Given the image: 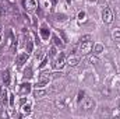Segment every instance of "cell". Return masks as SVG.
<instances>
[{
  "instance_id": "6da1fadb",
  "label": "cell",
  "mask_w": 120,
  "mask_h": 119,
  "mask_svg": "<svg viewBox=\"0 0 120 119\" xmlns=\"http://www.w3.org/2000/svg\"><path fill=\"white\" fill-rule=\"evenodd\" d=\"M92 49V42L91 41H87V42H80L78 45V52L80 55H88Z\"/></svg>"
},
{
  "instance_id": "7a4b0ae2",
  "label": "cell",
  "mask_w": 120,
  "mask_h": 119,
  "mask_svg": "<svg viewBox=\"0 0 120 119\" xmlns=\"http://www.w3.org/2000/svg\"><path fill=\"white\" fill-rule=\"evenodd\" d=\"M102 20H103V23H106V24H110V23L113 21V13H112L110 8L105 7V8L102 10Z\"/></svg>"
},
{
  "instance_id": "3957f363",
  "label": "cell",
  "mask_w": 120,
  "mask_h": 119,
  "mask_svg": "<svg viewBox=\"0 0 120 119\" xmlns=\"http://www.w3.org/2000/svg\"><path fill=\"white\" fill-rule=\"evenodd\" d=\"M22 6L27 11H35L38 7V3L36 0H22Z\"/></svg>"
},
{
  "instance_id": "277c9868",
  "label": "cell",
  "mask_w": 120,
  "mask_h": 119,
  "mask_svg": "<svg viewBox=\"0 0 120 119\" xmlns=\"http://www.w3.org/2000/svg\"><path fill=\"white\" fill-rule=\"evenodd\" d=\"M28 56H30V53H28V52H21V53H18V55H17V59H15L17 66H22L24 63H27Z\"/></svg>"
},
{
  "instance_id": "5b68a950",
  "label": "cell",
  "mask_w": 120,
  "mask_h": 119,
  "mask_svg": "<svg viewBox=\"0 0 120 119\" xmlns=\"http://www.w3.org/2000/svg\"><path fill=\"white\" fill-rule=\"evenodd\" d=\"M94 105H95V102L91 97H84V99H82V109L84 111H90L91 108H94Z\"/></svg>"
},
{
  "instance_id": "8992f818",
  "label": "cell",
  "mask_w": 120,
  "mask_h": 119,
  "mask_svg": "<svg viewBox=\"0 0 120 119\" xmlns=\"http://www.w3.org/2000/svg\"><path fill=\"white\" fill-rule=\"evenodd\" d=\"M64 64H66V55H64V53H60L59 56L56 58L53 66H55V69H61Z\"/></svg>"
},
{
  "instance_id": "52a82bcc",
  "label": "cell",
  "mask_w": 120,
  "mask_h": 119,
  "mask_svg": "<svg viewBox=\"0 0 120 119\" xmlns=\"http://www.w3.org/2000/svg\"><path fill=\"white\" fill-rule=\"evenodd\" d=\"M18 92H20L21 95H27V94H30L31 92V84L30 83H22V84H20Z\"/></svg>"
},
{
  "instance_id": "ba28073f",
  "label": "cell",
  "mask_w": 120,
  "mask_h": 119,
  "mask_svg": "<svg viewBox=\"0 0 120 119\" xmlns=\"http://www.w3.org/2000/svg\"><path fill=\"white\" fill-rule=\"evenodd\" d=\"M66 63H67L68 66L74 67V66H77V64L80 63V56H75V55H70V56H68V59L66 60Z\"/></svg>"
},
{
  "instance_id": "9c48e42d",
  "label": "cell",
  "mask_w": 120,
  "mask_h": 119,
  "mask_svg": "<svg viewBox=\"0 0 120 119\" xmlns=\"http://www.w3.org/2000/svg\"><path fill=\"white\" fill-rule=\"evenodd\" d=\"M50 79H52V76H50V73H49V71H42V73L39 74V81H45V83H48V84H49Z\"/></svg>"
},
{
  "instance_id": "30bf717a",
  "label": "cell",
  "mask_w": 120,
  "mask_h": 119,
  "mask_svg": "<svg viewBox=\"0 0 120 119\" xmlns=\"http://www.w3.org/2000/svg\"><path fill=\"white\" fill-rule=\"evenodd\" d=\"M48 90H43V88H36L34 91V97H36V98H42V97H45V95H48Z\"/></svg>"
},
{
  "instance_id": "8fae6325",
  "label": "cell",
  "mask_w": 120,
  "mask_h": 119,
  "mask_svg": "<svg viewBox=\"0 0 120 119\" xmlns=\"http://www.w3.org/2000/svg\"><path fill=\"white\" fill-rule=\"evenodd\" d=\"M10 80H11V74H10L8 70H6V71L3 73V84H4L6 87L10 86Z\"/></svg>"
},
{
  "instance_id": "7c38bea8",
  "label": "cell",
  "mask_w": 120,
  "mask_h": 119,
  "mask_svg": "<svg viewBox=\"0 0 120 119\" xmlns=\"http://www.w3.org/2000/svg\"><path fill=\"white\" fill-rule=\"evenodd\" d=\"M49 35H50V32H49V30L43 25L42 28H41V36L43 38V39H49Z\"/></svg>"
},
{
  "instance_id": "4fadbf2b",
  "label": "cell",
  "mask_w": 120,
  "mask_h": 119,
  "mask_svg": "<svg viewBox=\"0 0 120 119\" xmlns=\"http://www.w3.org/2000/svg\"><path fill=\"white\" fill-rule=\"evenodd\" d=\"M52 41H53V45H55V46H63V44H64V42H61L59 39L57 35H53V36H52Z\"/></svg>"
},
{
  "instance_id": "5bb4252c",
  "label": "cell",
  "mask_w": 120,
  "mask_h": 119,
  "mask_svg": "<svg viewBox=\"0 0 120 119\" xmlns=\"http://www.w3.org/2000/svg\"><path fill=\"white\" fill-rule=\"evenodd\" d=\"M103 52V46L101 45V44H96L95 46H94V53L95 55H99V53H102Z\"/></svg>"
},
{
  "instance_id": "9a60e30c",
  "label": "cell",
  "mask_w": 120,
  "mask_h": 119,
  "mask_svg": "<svg viewBox=\"0 0 120 119\" xmlns=\"http://www.w3.org/2000/svg\"><path fill=\"white\" fill-rule=\"evenodd\" d=\"M84 97H85V91L84 90H80L78 91V95H77V104H81V101L84 99Z\"/></svg>"
},
{
  "instance_id": "2e32d148",
  "label": "cell",
  "mask_w": 120,
  "mask_h": 119,
  "mask_svg": "<svg viewBox=\"0 0 120 119\" xmlns=\"http://www.w3.org/2000/svg\"><path fill=\"white\" fill-rule=\"evenodd\" d=\"M32 77V69H31L30 66L24 70V79H31Z\"/></svg>"
},
{
  "instance_id": "e0dca14e",
  "label": "cell",
  "mask_w": 120,
  "mask_h": 119,
  "mask_svg": "<svg viewBox=\"0 0 120 119\" xmlns=\"http://www.w3.org/2000/svg\"><path fill=\"white\" fill-rule=\"evenodd\" d=\"M35 58H36V60H41L42 58H43V49H42V48H39V49L36 51V53H35Z\"/></svg>"
},
{
  "instance_id": "ac0fdd59",
  "label": "cell",
  "mask_w": 120,
  "mask_h": 119,
  "mask_svg": "<svg viewBox=\"0 0 120 119\" xmlns=\"http://www.w3.org/2000/svg\"><path fill=\"white\" fill-rule=\"evenodd\" d=\"M112 36H113L115 41H120V30H115L113 34H112Z\"/></svg>"
},
{
  "instance_id": "d6986e66",
  "label": "cell",
  "mask_w": 120,
  "mask_h": 119,
  "mask_svg": "<svg viewBox=\"0 0 120 119\" xmlns=\"http://www.w3.org/2000/svg\"><path fill=\"white\" fill-rule=\"evenodd\" d=\"M46 86H48V83H45V81H39V80H38V81H36V84H35V87H36V88H45Z\"/></svg>"
},
{
  "instance_id": "ffe728a7",
  "label": "cell",
  "mask_w": 120,
  "mask_h": 119,
  "mask_svg": "<svg viewBox=\"0 0 120 119\" xmlns=\"http://www.w3.org/2000/svg\"><path fill=\"white\" fill-rule=\"evenodd\" d=\"M22 111L25 114H31V104H22Z\"/></svg>"
},
{
  "instance_id": "44dd1931",
  "label": "cell",
  "mask_w": 120,
  "mask_h": 119,
  "mask_svg": "<svg viewBox=\"0 0 120 119\" xmlns=\"http://www.w3.org/2000/svg\"><path fill=\"white\" fill-rule=\"evenodd\" d=\"M0 94H1V98H3V104H6V102H7V90L3 88Z\"/></svg>"
},
{
  "instance_id": "7402d4cb",
  "label": "cell",
  "mask_w": 120,
  "mask_h": 119,
  "mask_svg": "<svg viewBox=\"0 0 120 119\" xmlns=\"http://www.w3.org/2000/svg\"><path fill=\"white\" fill-rule=\"evenodd\" d=\"M59 34H60V36H61V41H63L64 44H67V42H68V39H67V36H66V34H64V32H63L61 30H59Z\"/></svg>"
},
{
  "instance_id": "603a6c76",
  "label": "cell",
  "mask_w": 120,
  "mask_h": 119,
  "mask_svg": "<svg viewBox=\"0 0 120 119\" xmlns=\"http://www.w3.org/2000/svg\"><path fill=\"white\" fill-rule=\"evenodd\" d=\"M87 41H91V35H82L80 38V42H87Z\"/></svg>"
},
{
  "instance_id": "cb8c5ba5",
  "label": "cell",
  "mask_w": 120,
  "mask_h": 119,
  "mask_svg": "<svg viewBox=\"0 0 120 119\" xmlns=\"http://www.w3.org/2000/svg\"><path fill=\"white\" fill-rule=\"evenodd\" d=\"M56 53H57V49H56L55 45H52L50 46V56H56Z\"/></svg>"
},
{
  "instance_id": "d4e9b609",
  "label": "cell",
  "mask_w": 120,
  "mask_h": 119,
  "mask_svg": "<svg viewBox=\"0 0 120 119\" xmlns=\"http://www.w3.org/2000/svg\"><path fill=\"white\" fill-rule=\"evenodd\" d=\"M27 52H28V53L32 52V42H31V41H27Z\"/></svg>"
},
{
  "instance_id": "484cf974",
  "label": "cell",
  "mask_w": 120,
  "mask_h": 119,
  "mask_svg": "<svg viewBox=\"0 0 120 119\" xmlns=\"http://www.w3.org/2000/svg\"><path fill=\"white\" fill-rule=\"evenodd\" d=\"M8 97H10V98H8V104H10V107H13V105H14V95L10 94Z\"/></svg>"
},
{
  "instance_id": "4316f807",
  "label": "cell",
  "mask_w": 120,
  "mask_h": 119,
  "mask_svg": "<svg viewBox=\"0 0 120 119\" xmlns=\"http://www.w3.org/2000/svg\"><path fill=\"white\" fill-rule=\"evenodd\" d=\"M78 18H80V20H84V18H85V11H80V13H78Z\"/></svg>"
},
{
  "instance_id": "83f0119b",
  "label": "cell",
  "mask_w": 120,
  "mask_h": 119,
  "mask_svg": "<svg viewBox=\"0 0 120 119\" xmlns=\"http://www.w3.org/2000/svg\"><path fill=\"white\" fill-rule=\"evenodd\" d=\"M46 62H48V59H43L42 62H41V64H39V67L42 69V67H45V64H46Z\"/></svg>"
},
{
  "instance_id": "f1b7e54d",
  "label": "cell",
  "mask_w": 120,
  "mask_h": 119,
  "mask_svg": "<svg viewBox=\"0 0 120 119\" xmlns=\"http://www.w3.org/2000/svg\"><path fill=\"white\" fill-rule=\"evenodd\" d=\"M91 63H99V60H98V58L92 56V58H91Z\"/></svg>"
},
{
  "instance_id": "f546056e",
  "label": "cell",
  "mask_w": 120,
  "mask_h": 119,
  "mask_svg": "<svg viewBox=\"0 0 120 119\" xmlns=\"http://www.w3.org/2000/svg\"><path fill=\"white\" fill-rule=\"evenodd\" d=\"M50 1H52V3H53V4H56V3H57V1H59V0H50Z\"/></svg>"
},
{
  "instance_id": "4dcf8cb0",
  "label": "cell",
  "mask_w": 120,
  "mask_h": 119,
  "mask_svg": "<svg viewBox=\"0 0 120 119\" xmlns=\"http://www.w3.org/2000/svg\"><path fill=\"white\" fill-rule=\"evenodd\" d=\"M88 1H90V3H95V1H96V0H88Z\"/></svg>"
},
{
  "instance_id": "1f68e13d",
  "label": "cell",
  "mask_w": 120,
  "mask_h": 119,
  "mask_svg": "<svg viewBox=\"0 0 120 119\" xmlns=\"http://www.w3.org/2000/svg\"><path fill=\"white\" fill-rule=\"evenodd\" d=\"M66 1H67V3H68V4H70V3H71V0H66Z\"/></svg>"
},
{
  "instance_id": "d6a6232c",
  "label": "cell",
  "mask_w": 120,
  "mask_h": 119,
  "mask_svg": "<svg viewBox=\"0 0 120 119\" xmlns=\"http://www.w3.org/2000/svg\"><path fill=\"white\" fill-rule=\"evenodd\" d=\"M119 115H120V108H119Z\"/></svg>"
}]
</instances>
